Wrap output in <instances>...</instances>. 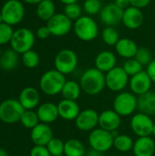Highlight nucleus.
<instances>
[{
    "label": "nucleus",
    "instance_id": "1",
    "mask_svg": "<svg viewBox=\"0 0 155 156\" xmlns=\"http://www.w3.org/2000/svg\"><path fill=\"white\" fill-rule=\"evenodd\" d=\"M79 84L83 92L88 95H98L106 87L105 73L101 72L96 68L86 69L79 80Z\"/></svg>",
    "mask_w": 155,
    "mask_h": 156
},
{
    "label": "nucleus",
    "instance_id": "2",
    "mask_svg": "<svg viewBox=\"0 0 155 156\" xmlns=\"http://www.w3.org/2000/svg\"><path fill=\"white\" fill-rule=\"evenodd\" d=\"M67 80L65 75L57 69L46 71L40 78L39 87L43 93L48 96H54L61 93Z\"/></svg>",
    "mask_w": 155,
    "mask_h": 156
},
{
    "label": "nucleus",
    "instance_id": "3",
    "mask_svg": "<svg viewBox=\"0 0 155 156\" xmlns=\"http://www.w3.org/2000/svg\"><path fill=\"white\" fill-rule=\"evenodd\" d=\"M73 30L76 37L84 42H90L97 38L99 26L92 16L83 15L73 22Z\"/></svg>",
    "mask_w": 155,
    "mask_h": 156
},
{
    "label": "nucleus",
    "instance_id": "4",
    "mask_svg": "<svg viewBox=\"0 0 155 156\" xmlns=\"http://www.w3.org/2000/svg\"><path fill=\"white\" fill-rule=\"evenodd\" d=\"M138 109V98L132 91L119 92L113 101V110L121 116L127 117Z\"/></svg>",
    "mask_w": 155,
    "mask_h": 156
},
{
    "label": "nucleus",
    "instance_id": "5",
    "mask_svg": "<svg viewBox=\"0 0 155 156\" xmlns=\"http://www.w3.org/2000/svg\"><path fill=\"white\" fill-rule=\"evenodd\" d=\"M79 58L76 52L70 48H63L58 52L54 59L55 69L63 75L71 74L78 67Z\"/></svg>",
    "mask_w": 155,
    "mask_h": 156
},
{
    "label": "nucleus",
    "instance_id": "6",
    "mask_svg": "<svg viewBox=\"0 0 155 156\" xmlns=\"http://www.w3.org/2000/svg\"><path fill=\"white\" fill-rule=\"evenodd\" d=\"M25 111L18 100H5L0 103V120L8 124L18 122Z\"/></svg>",
    "mask_w": 155,
    "mask_h": 156
},
{
    "label": "nucleus",
    "instance_id": "7",
    "mask_svg": "<svg viewBox=\"0 0 155 156\" xmlns=\"http://www.w3.org/2000/svg\"><path fill=\"white\" fill-rule=\"evenodd\" d=\"M113 140L114 138L111 132L105 131L100 127L91 131L88 138L90 148L103 154L113 147Z\"/></svg>",
    "mask_w": 155,
    "mask_h": 156
},
{
    "label": "nucleus",
    "instance_id": "8",
    "mask_svg": "<svg viewBox=\"0 0 155 156\" xmlns=\"http://www.w3.org/2000/svg\"><path fill=\"white\" fill-rule=\"evenodd\" d=\"M10 44L12 49L16 53L24 54L25 52L32 49L35 44V35L28 28H19L14 31Z\"/></svg>",
    "mask_w": 155,
    "mask_h": 156
},
{
    "label": "nucleus",
    "instance_id": "9",
    "mask_svg": "<svg viewBox=\"0 0 155 156\" xmlns=\"http://www.w3.org/2000/svg\"><path fill=\"white\" fill-rule=\"evenodd\" d=\"M1 15L4 23L10 26L17 25L21 22L25 15V8L19 0H8L1 8Z\"/></svg>",
    "mask_w": 155,
    "mask_h": 156
},
{
    "label": "nucleus",
    "instance_id": "10",
    "mask_svg": "<svg viewBox=\"0 0 155 156\" xmlns=\"http://www.w3.org/2000/svg\"><path fill=\"white\" fill-rule=\"evenodd\" d=\"M130 77L122 67L116 66L114 69L105 73L106 87L114 92L122 91L129 85Z\"/></svg>",
    "mask_w": 155,
    "mask_h": 156
},
{
    "label": "nucleus",
    "instance_id": "11",
    "mask_svg": "<svg viewBox=\"0 0 155 156\" xmlns=\"http://www.w3.org/2000/svg\"><path fill=\"white\" fill-rule=\"evenodd\" d=\"M51 35L55 37H64L73 29V21H71L64 13H56L46 25Z\"/></svg>",
    "mask_w": 155,
    "mask_h": 156
},
{
    "label": "nucleus",
    "instance_id": "12",
    "mask_svg": "<svg viewBox=\"0 0 155 156\" xmlns=\"http://www.w3.org/2000/svg\"><path fill=\"white\" fill-rule=\"evenodd\" d=\"M154 122H153L151 116L139 112L134 114L131 119V129L132 133L138 137L151 136L153 133Z\"/></svg>",
    "mask_w": 155,
    "mask_h": 156
},
{
    "label": "nucleus",
    "instance_id": "13",
    "mask_svg": "<svg viewBox=\"0 0 155 156\" xmlns=\"http://www.w3.org/2000/svg\"><path fill=\"white\" fill-rule=\"evenodd\" d=\"M123 11L114 2L109 3L102 7L100 13V19L106 27H115L122 23Z\"/></svg>",
    "mask_w": 155,
    "mask_h": 156
},
{
    "label": "nucleus",
    "instance_id": "14",
    "mask_svg": "<svg viewBox=\"0 0 155 156\" xmlns=\"http://www.w3.org/2000/svg\"><path fill=\"white\" fill-rule=\"evenodd\" d=\"M99 114L93 109L80 111L75 120L76 127L82 132H91L99 126Z\"/></svg>",
    "mask_w": 155,
    "mask_h": 156
},
{
    "label": "nucleus",
    "instance_id": "15",
    "mask_svg": "<svg viewBox=\"0 0 155 156\" xmlns=\"http://www.w3.org/2000/svg\"><path fill=\"white\" fill-rule=\"evenodd\" d=\"M153 81L146 72V70H143L138 74L130 77L129 86L131 91L138 96H141L151 90Z\"/></svg>",
    "mask_w": 155,
    "mask_h": 156
},
{
    "label": "nucleus",
    "instance_id": "16",
    "mask_svg": "<svg viewBox=\"0 0 155 156\" xmlns=\"http://www.w3.org/2000/svg\"><path fill=\"white\" fill-rule=\"evenodd\" d=\"M143 20H144V16L142 9L131 5L123 11L122 23L128 29L136 30L142 27Z\"/></svg>",
    "mask_w": 155,
    "mask_h": 156
},
{
    "label": "nucleus",
    "instance_id": "17",
    "mask_svg": "<svg viewBox=\"0 0 155 156\" xmlns=\"http://www.w3.org/2000/svg\"><path fill=\"white\" fill-rule=\"evenodd\" d=\"M30 138L35 145L47 146L53 138V131L48 124L39 122L31 130Z\"/></svg>",
    "mask_w": 155,
    "mask_h": 156
},
{
    "label": "nucleus",
    "instance_id": "18",
    "mask_svg": "<svg viewBox=\"0 0 155 156\" xmlns=\"http://www.w3.org/2000/svg\"><path fill=\"white\" fill-rule=\"evenodd\" d=\"M121 122V116L114 110H105L99 114V127L105 131H118Z\"/></svg>",
    "mask_w": 155,
    "mask_h": 156
},
{
    "label": "nucleus",
    "instance_id": "19",
    "mask_svg": "<svg viewBox=\"0 0 155 156\" xmlns=\"http://www.w3.org/2000/svg\"><path fill=\"white\" fill-rule=\"evenodd\" d=\"M57 105L59 117L65 121H75L80 112V108L77 101L63 99Z\"/></svg>",
    "mask_w": 155,
    "mask_h": 156
},
{
    "label": "nucleus",
    "instance_id": "20",
    "mask_svg": "<svg viewBox=\"0 0 155 156\" xmlns=\"http://www.w3.org/2000/svg\"><path fill=\"white\" fill-rule=\"evenodd\" d=\"M94 63L96 69L107 73L117 66V57L111 50H102L97 54Z\"/></svg>",
    "mask_w": 155,
    "mask_h": 156
},
{
    "label": "nucleus",
    "instance_id": "21",
    "mask_svg": "<svg viewBox=\"0 0 155 156\" xmlns=\"http://www.w3.org/2000/svg\"><path fill=\"white\" fill-rule=\"evenodd\" d=\"M134 156H153L155 153V143L151 136L138 137L134 141L132 147Z\"/></svg>",
    "mask_w": 155,
    "mask_h": 156
},
{
    "label": "nucleus",
    "instance_id": "22",
    "mask_svg": "<svg viewBox=\"0 0 155 156\" xmlns=\"http://www.w3.org/2000/svg\"><path fill=\"white\" fill-rule=\"evenodd\" d=\"M18 101L25 110H34L39 103L40 95L37 89L26 87L19 93Z\"/></svg>",
    "mask_w": 155,
    "mask_h": 156
},
{
    "label": "nucleus",
    "instance_id": "23",
    "mask_svg": "<svg viewBox=\"0 0 155 156\" xmlns=\"http://www.w3.org/2000/svg\"><path fill=\"white\" fill-rule=\"evenodd\" d=\"M37 113L40 122L47 124L56 122L59 117L58 105L53 102H45L41 104L37 108Z\"/></svg>",
    "mask_w": 155,
    "mask_h": 156
},
{
    "label": "nucleus",
    "instance_id": "24",
    "mask_svg": "<svg viewBox=\"0 0 155 156\" xmlns=\"http://www.w3.org/2000/svg\"><path fill=\"white\" fill-rule=\"evenodd\" d=\"M114 48L117 54L126 59L134 58L139 48L136 42L129 37H121Z\"/></svg>",
    "mask_w": 155,
    "mask_h": 156
},
{
    "label": "nucleus",
    "instance_id": "25",
    "mask_svg": "<svg viewBox=\"0 0 155 156\" xmlns=\"http://www.w3.org/2000/svg\"><path fill=\"white\" fill-rule=\"evenodd\" d=\"M138 110L149 116L155 114V91H148L138 97Z\"/></svg>",
    "mask_w": 155,
    "mask_h": 156
},
{
    "label": "nucleus",
    "instance_id": "26",
    "mask_svg": "<svg viewBox=\"0 0 155 156\" xmlns=\"http://www.w3.org/2000/svg\"><path fill=\"white\" fill-rule=\"evenodd\" d=\"M18 63L17 53L13 49H6L0 57V69L5 71L16 69Z\"/></svg>",
    "mask_w": 155,
    "mask_h": 156
},
{
    "label": "nucleus",
    "instance_id": "27",
    "mask_svg": "<svg viewBox=\"0 0 155 156\" xmlns=\"http://www.w3.org/2000/svg\"><path fill=\"white\" fill-rule=\"evenodd\" d=\"M81 91L82 90L79 82H77L75 80H67L62 89L61 95L63 99L77 101L79 98Z\"/></svg>",
    "mask_w": 155,
    "mask_h": 156
},
{
    "label": "nucleus",
    "instance_id": "28",
    "mask_svg": "<svg viewBox=\"0 0 155 156\" xmlns=\"http://www.w3.org/2000/svg\"><path fill=\"white\" fill-rule=\"evenodd\" d=\"M56 14V6L52 0H43L37 6V15L43 21H48Z\"/></svg>",
    "mask_w": 155,
    "mask_h": 156
},
{
    "label": "nucleus",
    "instance_id": "29",
    "mask_svg": "<svg viewBox=\"0 0 155 156\" xmlns=\"http://www.w3.org/2000/svg\"><path fill=\"white\" fill-rule=\"evenodd\" d=\"M86 150L84 144L78 139H69L65 142L64 155L65 156H85Z\"/></svg>",
    "mask_w": 155,
    "mask_h": 156
},
{
    "label": "nucleus",
    "instance_id": "30",
    "mask_svg": "<svg viewBox=\"0 0 155 156\" xmlns=\"http://www.w3.org/2000/svg\"><path fill=\"white\" fill-rule=\"evenodd\" d=\"M134 141L127 134H119L113 140V147L121 153H128L132 150Z\"/></svg>",
    "mask_w": 155,
    "mask_h": 156
},
{
    "label": "nucleus",
    "instance_id": "31",
    "mask_svg": "<svg viewBox=\"0 0 155 156\" xmlns=\"http://www.w3.org/2000/svg\"><path fill=\"white\" fill-rule=\"evenodd\" d=\"M101 38L107 46L115 47L121 37L120 33L115 27H105L101 32Z\"/></svg>",
    "mask_w": 155,
    "mask_h": 156
},
{
    "label": "nucleus",
    "instance_id": "32",
    "mask_svg": "<svg viewBox=\"0 0 155 156\" xmlns=\"http://www.w3.org/2000/svg\"><path fill=\"white\" fill-rule=\"evenodd\" d=\"M39 119L37 116V112H34L33 110H26L20 119L21 124L26 128L32 130L35 126H37L39 123Z\"/></svg>",
    "mask_w": 155,
    "mask_h": 156
},
{
    "label": "nucleus",
    "instance_id": "33",
    "mask_svg": "<svg viewBox=\"0 0 155 156\" xmlns=\"http://www.w3.org/2000/svg\"><path fill=\"white\" fill-rule=\"evenodd\" d=\"M102 7L103 6L100 0H84L82 5L83 12L90 16L100 15Z\"/></svg>",
    "mask_w": 155,
    "mask_h": 156
},
{
    "label": "nucleus",
    "instance_id": "34",
    "mask_svg": "<svg viewBox=\"0 0 155 156\" xmlns=\"http://www.w3.org/2000/svg\"><path fill=\"white\" fill-rule=\"evenodd\" d=\"M122 68L129 77H132L143 70V66L134 58L126 59L122 65Z\"/></svg>",
    "mask_w": 155,
    "mask_h": 156
},
{
    "label": "nucleus",
    "instance_id": "35",
    "mask_svg": "<svg viewBox=\"0 0 155 156\" xmlns=\"http://www.w3.org/2000/svg\"><path fill=\"white\" fill-rule=\"evenodd\" d=\"M83 8L82 5H80L79 3H73L69 5H66L64 7V14L73 22H75L77 19H79L82 15Z\"/></svg>",
    "mask_w": 155,
    "mask_h": 156
},
{
    "label": "nucleus",
    "instance_id": "36",
    "mask_svg": "<svg viewBox=\"0 0 155 156\" xmlns=\"http://www.w3.org/2000/svg\"><path fill=\"white\" fill-rule=\"evenodd\" d=\"M51 156H62L64 155V148L65 143L58 138H52L50 142L46 146Z\"/></svg>",
    "mask_w": 155,
    "mask_h": 156
},
{
    "label": "nucleus",
    "instance_id": "37",
    "mask_svg": "<svg viewBox=\"0 0 155 156\" xmlns=\"http://www.w3.org/2000/svg\"><path fill=\"white\" fill-rule=\"evenodd\" d=\"M22 62L28 69H34L39 64V56L34 50H28L22 54Z\"/></svg>",
    "mask_w": 155,
    "mask_h": 156
},
{
    "label": "nucleus",
    "instance_id": "38",
    "mask_svg": "<svg viewBox=\"0 0 155 156\" xmlns=\"http://www.w3.org/2000/svg\"><path fill=\"white\" fill-rule=\"evenodd\" d=\"M134 58H136L143 66H146V67L153 59L151 51L147 48H144V47H142V48H138Z\"/></svg>",
    "mask_w": 155,
    "mask_h": 156
},
{
    "label": "nucleus",
    "instance_id": "39",
    "mask_svg": "<svg viewBox=\"0 0 155 156\" xmlns=\"http://www.w3.org/2000/svg\"><path fill=\"white\" fill-rule=\"evenodd\" d=\"M14 34V31L12 29V27L5 23L0 24V45H5L8 42H10L12 36Z\"/></svg>",
    "mask_w": 155,
    "mask_h": 156
},
{
    "label": "nucleus",
    "instance_id": "40",
    "mask_svg": "<svg viewBox=\"0 0 155 156\" xmlns=\"http://www.w3.org/2000/svg\"><path fill=\"white\" fill-rule=\"evenodd\" d=\"M29 156H51V154H49V152L46 146L35 145L31 149Z\"/></svg>",
    "mask_w": 155,
    "mask_h": 156
},
{
    "label": "nucleus",
    "instance_id": "41",
    "mask_svg": "<svg viewBox=\"0 0 155 156\" xmlns=\"http://www.w3.org/2000/svg\"><path fill=\"white\" fill-rule=\"evenodd\" d=\"M37 37L40 39H46L48 38L49 36H51V33L48 29V27L47 26H42L39 27L37 30Z\"/></svg>",
    "mask_w": 155,
    "mask_h": 156
},
{
    "label": "nucleus",
    "instance_id": "42",
    "mask_svg": "<svg viewBox=\"0 0 155 156\" xmlns=\"http://www.w3.org/2000/svg\"><path fill=\"white\" fill-rule=\"evenodd\" d=\"M130 2H131V5L143 9L148 6L152 2V0H130Z\"/></svg>",
    "mask_w": 155,
    "mask_h": 156
},
{
    "label": "nucleus",
    "instance_id": "43",
    "mask_svg": "<svg viewBox=\"0 0 155 156\" xmlns=\"http://www.w3.org/2000/svg\"><path fill=\"white\" fill-rule=\"evenodd\" d=\"M146 72L148 73V75L150 76L153 83H155V58L152 60V62L147 66L146 69Z\"/></svg>",
    "mask_w": 155,
    "mask_h": 156
},
{
    "label": "nucleus",
    "instance_id": "44",
    "mask_svg": "<svg viewBox=\"0 0 155 156\" xmlns=\"http://www.w3.org/2000/svg\"><path fill=\"white\" fill-rule=\"evenodd\" d=\"M114 3H115V5H117L122 10H125L126 8L131 6L130 0H114Z\"/></svg>",
    "mask_w": 155,
    "mask_h": 156
},
{
    "label": "nucleus",
    "instance_id": "45",
    "mask_svg": "<svg viewBox=\"0 0 155 156\" xmlns=\"http://www.w3.org/2000/svg\"><path fill=\"white\" fill-rule=\"evenodd\" d=\"M85 156H103V153H100V152L95 151L93 149H90L89 152H86Z\"/></svg>",
    "mask_w": 155,
    "mask_h": 156
},
{
    "label": "nucleus",
    "instance_id": "46",
    "mask_svg": "<svg viewBox=\"0 0 155 156\" xmlns=\"http://www.w3.org/2000/svg\"><path fill=\"white\" fill-rule=\"evenodd\" d=\"M62 4L66 5H69V4H73V3H78L79 0H59Z\"/></svg>",
    "mask_w": 155,
    "mask_h": 156
},
{
    "label": "nucleus",
    "instance_id": "47",
    "mask_svg": "<svg viewBox=\"0 0 155 156\" xmlns=\"http://www.w3.org/2000/svg\"><path fill=\"white\" fill-rule=\"evenodd\" d=\"M23 1L27 3V4H30V5H37L43 0H23Z\"/></svg>",
    "mask_w": 155,
    "mask_h": 156
},
{
    "label": "nucleus",
    "instance_id": "48",
    "mask_svg": "<svg viewBox=\"0 0 155 156\" xmlns=\"http://www.w3.org/2000/svg\"><path fill=\"white\" fill-rule=\"evenodd\" d=\"M0 156H8V154L5 149L0 148Z\"/></svg>",
    "mask_w": 155,
    "mask_h": 156
},
{
    "label": "nucleus",
    "instance_id": "49",
    "mask_svg": "<svg viewBox=\"0 0 155 156\" xmlns=\"http://www.w3.org/2000/svg\"><path fill=\"white\" fill-rule=\"evenodd\" d=\"M152 135H153L155 137V122L153 124V133H152Z\"/></svg>",
    "mask_w": 155,
    "mask_h": 156
},
{
    "label": "nucleus",
    "instance_id": "50",
    "mask_svg": "<svg viewBox=\"0 0 155 156\" xmlns=\"http://www.w3.org/2000/svg\"><path fill=\"white\" fill-rule=\"evenodd\" d=\"M3 22H4V20H3L2 15H1V13H0V24H1V23H3Z\"/></svg>",
    "mask_w": 155,
    "mask_h": 156
},
{
    "label": "nucleus",
    "instance_id": "51",
    "mask_svg": "<svg viewBox=\"0 0 155 156\" xmlns=\"http://www.w3.org/2000/svg\"><path fill=\"white\" fill-rule=\"evenodd\" d=\"M1 55H2V52H1V49H0V57H1Z\"/></svg>",
    "mask_w": 155,
    "mask_h": 156
},
{
    "label": "nucleus",
    "instance_id": "52",
    "mask_svg": "<svg viewBox=\"0 0 155 156\" xmlns=\"http://www.w3.org/2000/svg\"><path fill=\"white\" fill-rule=\"evenodd\" d=\"M110 156H114V155H110Z\"/></svg>",
    "mask_w": 155,
    "mask_h": 156
},
{
    "label": "nucleus",
    "instance_id": "53",
    "mask_svg": "<svg viewBox=\"0 0 155 156\" xmlns=\"http://www.w3.org/2000/svg\"><path fill=\"white\" fill-rule=\"evenodd\" d=\"M100 1H102V0H100Z\"/></svg>",
    "mask_w": 155,
    "mask_h": 156
},
{
    "label": "nucleus",
    "instance_id": "54",
    "mask_svg": "<svg viewBox=\"0 0 155 156\" xmlns=\"http://www.w3.org/2000/svg\"><path fill=\"white\" fill-rule=\"evenodd\" d=\"M62 156H65V155H62Z\"/></svg>",
    "mask_w": 155,
    "mask_h": 156
}]
</instances>
